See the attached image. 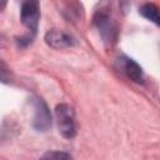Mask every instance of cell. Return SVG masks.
I'll list each match as a JSON object with an SVG mask.
<instances>
[{"label": "cell", "mask_w": 160, "mask_h": 160, "mask_svg": "<svg viewBox=\"0 0 160 160\" xmlns=\"http://www.w3.org/2000/svg\"><path fill=\"white\" fill-rule=\"evenodd\" d=\"M139 12L141 16L160 26V8L152 2H145L139 8Z\"/></svg>", "instance_id": "obj_7"}, {"label": "cell", "mask_w": 160, "mask_h": 160, "mask_svg": "<svg viewBox=\"0 0 160 160\" xmlns=\"http://www.w3.org/2000/svg\"><path fill=\"white\" fill-rule=\"evenodd\" d=\"M108 9H99L94 15V25L99 30V34L102 39V41L108 45H112L118 40L119 29L118 24L111 16Z\"/></svg>", "instance_id": "obj_1"}, {"label": "cell", "mask_w": 160, "mask_h": 160, "mask_svg": "<svg viewBox=\"0 0 160 160\" xmlns=\"http://www.w3.org/2000/svg\"><path fill=\"white\" fill-rule=\"evenodd\" d=\"M32 104H34L32 128L36 131H41V132L48 131L51 126V114L46 102L40 98H35Z\"/></svg>", "instance_id": "obj_4"}, {"label": "cell", "mask_w": 160, "mask_h": 160, "mask_svg": "<svg viewBox=\"0 0 160 160\" xmlns=\"http://www.w3.org/2000/svg\"><path fill=\"white\" fill-rule=\"evenodd\" d=\"M39 160H72V156L65 151H48Z\"/></svg>", "instance_id": "obj_8"}, {"label": "cell", "mask_w": 160, "mask_h": 160, "mask_svg": "<svg viewBox=\"0 0 160 160\" xmlns=\"http://www.w3.org/2000/svg\"><path fill=\"white\" fill-rule=\"evenodd\" d=\"M119 62H120L121 70L126 74V76L129 79H131L135 82H142L144 81V71L136 61H134L130 58L121 56L119 59Z\"/></svg>", "instance_id": "obj_6"}, {"label": "cell", "mask_w": 160, "mask_h": 160, "mask_svg": "<svg viewBox=\"0 0 160 160\" xmlns=\"http://www.w3.org/2000/svg\"><path fill=\"white\" fill-rule=\"evenodd\" d=\"M40 19V4L39 1H24L20 8V20L24 26L30 31L31 40L34 39Z\"/></svg>", "instance_id": "obj_3"}, {"label": "cell", "mask_w": 160, "mask_h": 160, "mask_svg": "<svg viewBox=\"0 0 160 160\" xmlns=\"http://www.w3.org/2000/svg\"><path fill=\"white\" fill-rule=\"evenodd\" d=\"M55 118H56L59 132L66 139H72L76 135L74 109L69 104H59L55 108Z\"/></svg>", "instance_id": "obj_2"}, {"label": "cell", "mask_w": 160, "mask_h": 160, "mask_svg": "<svg viewBox=\"0 0 160 160\" xmlns=\"http://www.w3.org/2000/svg\"><path fill=\"white\" fill-rule=\"evenodd\" d=\"M45 42L54 49H64L71 48L75 45V39L60 29H51L45 34Z\"/></svg>", "instance_id": "obj_5"}]
</instances>
